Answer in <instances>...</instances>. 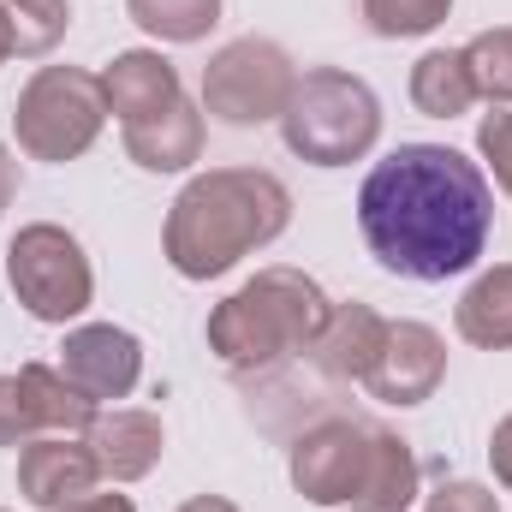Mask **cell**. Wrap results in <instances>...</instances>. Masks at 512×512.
Returning a JSON list of instances; mask_svg holds the SVG:
<instances>
[{
  "mask_svg": "<svg viewBox=\"0 0 512 512\" xmlns=\"http://www.w3.org/2000/svg\"><path fill=\"white\" fill-rule=\"evenodd\" d=\"M12 54V36H6V18H0V60Z\"/></svg>",
  "mask_w": 512,
  "mask_h": 512,
  "instance_id": "4dcf8cb0",
  "label": "cell"
},
{
  "mask_svg": "<svg viewBox=\"0 0 512 512\" xmlns=\"http://www.w3.org/2000/svg\"><path fill=\"white\" fill-rule=\"evenodd\" d=\"M477 102V84H471V66H465V48H429L417 66H411V108L429 114V120H459L471 114Z\"/></svg>",
  "mask_w": 512,
  "mask_h": 512,
  "instance_id": "ac0fdd59",
  "label": "cell"
},
{
  "mask_svg": "<svg viewBox=\"0 0 512 512\" xmlns=\"http://www.w3.org/2000/svg\"><path fill=\"white\" fill-rule=\"evenodd\" d=\"M453 12V0H364V18L370 30L387 36V42H411V36H429L441 30Z\"/></svg>",
  "mask_w": 512,
  "mask_h": 512,
  "instance_id": "603a6c76",
  "label": "cell"
},
{
  "mask_svg": "<svg viewBox=\"0 0 512 512\" xmlns=\"http://www.w3.org/2000/svg\"><path fill=\"white\" fill-rule=\"evenodd\" d=\"M96 78H102V102H108V114H114L120 126H137V120H149V114H167V108L185 96L173 60L155 54V48H126V54H114Z\"/></svg>",
  "mask_w": 512,
  "mask_h": 512,
  "instance_id": "4fadbf2b",
  "label": "cell"
},
{
  "mask_svg": "<svg viewBox=\"0 0 512 512\" xmlns=\"http://www.w3.org/2000/svg\"><path fill=\"white\" fill-rule=\"evenodd\" d=\"M280 137L310 167H352L382 137V102L364 78H352L340 66L298 72V90L280 114Z\"/></svg>",
  "mask_w": 512,
  "mask_h": 512,
  "instance_id": "277c9868",
  "label": "cell"
},
{
  "mask_svg": "<svg viewBox=\"0 0 512 512\" xmlns=\"http://www.w3.org/2000/svg\"><path fill=\"white\" fill-rule=\"evenodd\" d=\"M6 286H12V298H18L36 322L66 328V322H78V316L90 310V298H96V268H90L84 245H78L66 227L30 221V227H18L12 245H6Z\"/></svg>",
  "mask_w": 512,
  "mask_h": 512,
  "instance_id": "8992f818",
  "label": "cell"
},
{
  "mask_svg": "<svg viewBox=\"0 0 512 512\" xmlns=\"http://www.w3.org/2000/svg\"><path fill=\"white\" fill-rule=\"evenodd\" d=\"M489 465H495V483L512 489V411L495 423V435H489Z\"/></svg>",
  "mask_w": 512,
  "mask_h": 512,
  "instance_id": "4316f807",
  "label": "cell"
},
{
  "mask_svg": "<svg viewBox=\"0 0 512 512\" xmlns=\"http://www.w3.org/2000/svg\"><path fill=\"white\" fill-rule=\"evenodd\" d=\"M328 310V292L304 268H262L209 310V352L227 370H268L292 352H310Z\"/></svg>",
  "mask_w": 512,
  "mask_h": 512,
  "instance_id": "3957f363",
  "label": "cell"
},
{
  "mask_svg": "<svg viewBox=\"0 0 512 512\" xmlns=\"http://www.w3.org/2000/svg\"><path fill=\"white\" fill-rule=\"evenodd\" d=\"M292 227V191L262 167H209L167 209V262L185 280H215Z\"/></svg>",
  "mask_w": 512,
  "mask_h": 512,
  "instance_id": "7a4b0ae2",
  "label": "cell"
},
{
  "mask_svg": "<svg viewBox=\"0 0 512 512\" xmlns=\"http://www.w3.org/2000/svg\"><path fill=\"white\" fill-rule=\"evenodd\" d=\"M60 512H137V507H131L126 495H96V489H90V495H78V501H66Z\"/></svg>",
  "mask_w": 512,
  "mask_h": 512,
  "instance_id": "83f0119b",
  "label": "cell"
},
{
  "mask_svg": "<svg viewBox=\"0 0 512 512\" xmlns=\"http://www.w3.org/2000/svg\"><path fill=\"white\" fill-rule=\"evenodd\" d=\"M96 483H102V471L78 435H36L18 453V495L42 512H60L66 501L90 495Z\"/></svg>",
  "mask_w": 512,
  "mask_h": 512,
  "instance_id": "8fae6325",
  "label": "cell"
},
{
  "mask_svg": "<svg viewBox=\"0 0 512 512\" xmlns=\"http://www.w3.org/2000/svg\"><path fill=\"white\" fill-rule=\"evenodd\" d=\"M292 90H298V66L268 36H239V42H227L203 66V114H215L221 126H233V131L280 120Z\"/></svg>",
  "mask_w": 512,
  "mask_h": 512,
  "instance_id": "52a82bcc",
  "label": "cell"
},
{
  "mask_svg": "<svg viewBox=\"0 0 512 512\" xmlns=\"http://www.w3.org/2000/svg\"><path fill=\"white\" fill-rule=\"evenodd\" d=\"M126 12L155 42H203L221 24V0H126Z\"/></svg>",
  "mask_w": 512,
  "mask_h": 512,
  "instance_id": "44dd1931",
  "label": "cell"
},
{
  "mask_svg": "<svg viewBox=\"0 0 512 512\" xmlns=\"http://www.w3.org/2000/svg\"><path fill=\"white\" fill-rule=\"evenodd\" d=\"M358 233L399 280H453L489 251L495 191L471 155L447 143H399L358 185Z\"/></svg>",
  "mask_w": 512,
  "mask_h": 512,
  "instance_id": "6da1fadb",
  "label": "cell"
},
{
  "mask_svg": "<svg viewBox=\"0 0 512 512\" xmlns=\"http://www.w3.org/2000/svg\"><path fill=\"white\" fill-rule=\"evenodd\" d=\"M370 459V423L358 417H322L292 441V489L316 507H346Z\"/></svg>",
  "mask_w": 512,
  "mask_h": 512,
  "instance_id": "ba28073f",
  "label": "cell"
},
{
  "mask_svg": "<svg viewBox=\"0 0 512 512\" xmlns=\"http://www.w3.org/2000/svg\"><path fill=\"white\" fill-rule=\"evenodd\" d=\"M108 120V102H102V78L84 72V66H36L30 84L18 90V108H12V131H18V149L30 161H78Z\"/></svg>",
  "mask_w": 512,
  "mask_h": 512,
  "instance_id": "5b68a950",
  "label": "cell"
},
{
  "mask_svg": "<svg viewBox=\"0 0 512 512\" xmlns=\"http://www.w3.org/2000/svg\"><path fill=\"white\" fill-rule=\"evenodd\" d=\"M42 435V417L30 405V393L18 376H0V447H24Z\"/></svg>",
  "mask_w": 512,
  "mask_h": 512,
  "instance_id": "cb8c5ba5",
  "label": "cell"
},
{
  "mask_svg": "<svg viewBox=\"0 0 512 512\" xmlns=\"http://www.w3.org/2000/svg\"><path fill=\"white\" fill-rule=\"evenodd\" d=\"M453 328L465 346H483V352H512V262H495L483 268L459 310H453Z\"/></svg>",
  "mask_w": 512,
  "mask_h": 512,
  "instance_id": "e0dca14e",
  "label": "cell"
},
{
  "mask_svg": "<svg viewBox=\"0 0 512 512\" xmlns=\"http://www.w3.org/2000/svg\"><path fill=\"white\" fill-rule=\"evenodd\" d=\"M179 512H239V507H233L227 495H197V501H185Z\"/></svg>",
  "mask_w": 512,
  "mask_h": 512,
  "instance_id": "f546056e",
  "label": "cell"
},
{
  "mask_svg": "<svg viewBox=\"0 0 512 512\" xmlns=\"http://www.w3.org/2000/svg\"><path fill=\"white\" fill-rule=\"evenodd\" d=\"M417 501V453L393 435V429H370V459L364 477L352 489V512H411Z\"/></svg>",
  "mask_w": 512,
  "mask_h": 512,
  "instance_id": "2e32d148",
  "label": "cell"
},
{
  "mask_svg": "<svg viewBox=\"0 0 512 512\" xmlns=\"http://www.w3.org/2000/svg\"><path fill=\"white\" fill-rule=\"evenodd\" d=\"M84 447H90V459H96V471H102L108 483H137V477H149V471L161 465V453H167V429H161L155 411L114 405V411H96Z\"/></svg>",
  "mask_w": 512,
  "mask_h": 512,
  "instance_id": "7c38bea8",
  "label": "cell"
},
{
  "mask_svg": "<svg viewBox=\"0 0 512 512\" xmlns=\"http://www.w3.org/2000/svg\"><path fill=\"white\" fill-rule=\"evenodd\" d=\"M441 376H447V340L429 322H387L382 358L364 376V387L382 405H423L441 387Z\"/></svg>",
  "mask_w": 512,
  "mask_h": 512,
  "instance_id": "30bf717a",
  "label": "cell"
},
{
  "mask_svg": "<svg viewBox=\"0 0 512 512\" xmlns=\"http://www.w3.org/2000/svg\"><path fill=\"white\" fill-rule=\"evenodd\" d=\"M423 512H501V501H495V489H483V483H441L435 495H429V507Z\"/></svg>",
  "mask_w": 512,
  "mask_h": 512,
  "instance_id": "484cf974",
  "label": "cell"
},
{
  "mask_svg": "<svg viewBox=\"0 0 512 512\" xmlns=\"http://www.w3.org/2000/svg\"><path fill=\"white\" fill-rule=\"evenodd\" d=\"M465 66H471L477 96L512 102V24H495V30L471 36V42H465Z\"/></svg>",
  "mask_w": 512,
  "mask_h": 512,
  "instance_id": "7402d4cb",
  "label": "cell"
},
{
  "mask_svg": "<svg viewBox=\"0 0 512 512\" xmlns=\"http://www.w3.org/2000/svg\"><path fill=\"white\" fill-rule=\"evenodd\" d=\"M60 376L96 405L131 399V387L143 382V346H137V334L114 328V322L72 328L60 346Z\"/></svg>",
  "mask_w": 512,
  "mask_h": 512,
  "instance_id": "9c48e42d",
  "label": "cell"
},
{
  "mask_svg": "<svg viewBox=\"0 0 512 512\" xmlns=\"http://www.w3.org/2000/svg\"><path fill=\"white\" fill-rule=\"evenodd\" d=\"M18 382H24L30 405H36V417H42V435H90V423H96L102 405L84 399V393L66 382L54 364H24Z\"/></svg>",
  "mask_w": 512,
  "mask_h": 512,
  "instance_id": "d6986e66",
  "label": "cell"
},
{
  "mask_svg": "<svg viewBox=\"0 0 512 512\" xmlns=\"http://www.w3.org/2000/svg\"><path fill=\"white\" fill-rule=\"evenodd\" d=\"M12 197H18V161H12L6 143H0V215L12 209Z\"/></svg>",
  "mask_w": 512,
  "mask_h": 512,
  "instance_id": "f1b7e54d",
  "label": "cell"
},
{
  "mask_svg": "<svg viewBox=\"0 0 512 512\" xmlns=\"http://www.w3.org/2000/svg\"><path fill=\"white\" fill-rule=\"evenodd\" d=\"M382 340H387V316L376 304H358L352 298V304H334L328 310L322 334L310 340V358L334 382H364L376 370V358H382Z\"/></svg>",
  "mask_w": 512,
  "mask_h": 512,
  "instance_id": "5bb4252c",
  "label": "cell"
},
{
  "mask_svg": "<svg viewBox=\"0 0 512 512\" xmlns=\"http://www.w3.org/2000/svg\"><path fill=\"white\" fill-rule=\"evenodd\" d=\"M477 155H483V167L495 173V185L512 197V114H483V126H477Z\"/></svg>",
  "mask_w": 512,
  "mask_h": 512,
  "instance_id": "d4e9b609",
  "label": "cell"
},
{
  "mask_svg": "<svg viewBox=\"0 0 512 512\" xmlns=\"http://www.w3.org/2000/svg\"><path fill=\"white\" fill-rule=\"evenodd\" d=\"M0 18H6V36H12V54L18 60H42L66 42L72 30V0H0Z\"/></svg>",
  "mask_w": 512,
  "mask_h": 512,
  "instance_id": "ffe728a7",
  "label": "cell"
},
{
  "mask_svg": "<svg viewBox=\"0 0 512 512\" xmlns=\"http://www.w3.org/2000/svg\"><path fill=\"white\" fill-rule=\"evenodd\" d=\"M126 155L143 173H185L203 155V108H191L185 96L167 114H149L126 126Z\"/></svg>",
  "mask_w": 512,
  "mask_h": 512,
  "instance_id": "9a60e30c",
  "label": "cell"
}]
</instances>
